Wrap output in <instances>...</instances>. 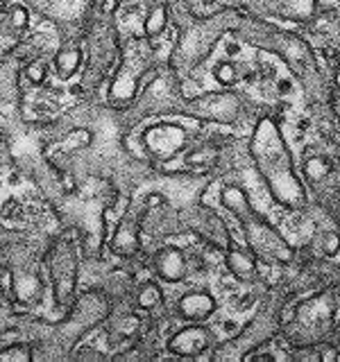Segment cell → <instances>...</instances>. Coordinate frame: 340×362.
<instances>
[{"mask_svg":"<svg viewBox=\"0 0 340 362\" xmlns=\"http://www.w3.org/2000/svg\"><path fill=\"white\" fill-rule=\"evenodd\" d=\"M252 156L256 161L259 173L264 175L266 184L277 202L286 206H302L306 195L304 186L295 173L293 158L288 147L283 145V139L272 120H261L252 136Z\"/></svg>","mask_w":340,"mask_h":362,"instance_id":"6da1fadb","label":"cell"},{"mask_svg":"<svg viewBox=\"0 0 340 362\" xmlns=\"http://www.w3.org/2000/svg\"><path fill=\"white\" fill-rule=\"evenodd\" d=\"M220 158V147L213 143H200L184 154L186 168H213Z\"/></svg>","mask_w":340,"mask_h":362,"instance_id":"4fadbf2b","label":"cell"},{"mask_svg":"<svg viewBox=\"0 0 340 362\" xmlns=\"http://www.w3.org/2000/svg\"><path fill=\"white\" fill-rule=\"evenodd\" d=\"M143 143H145L147 154L152 158H157V161H168V158H173L177 152H181L186 147L188 132L181 127V124L162 122L143 134Z\"/></svg>","mask_w":340,"mask_h":362,"instance_id":"3957f363","label":"cell"},{"mask_svg":"<svg viewBox=\"0 0 340 362\" xmlns=\"http://www.w3.org/2000/svg\"><path fill=\"white\" fill-rule=\"evenodd\" d=\"M334 313H336V299L332 292H322L317 294L315 299L306 301L300 305L298 315H295V322H300L302 333L313 337L315 333H324L329 324L334 322Z\"/></svg>","mask_w":340,"mask_h":362,"instance_id":"8992f818","label":"cell"},{"mask_svg":"<svg viewBox=\"0 0 340 362\" xmlns=\"http://www.w3.org/2000/svg\"><path fill=\"white\" fill-rule=\"evenodd\" d=\"M45 71H48V66H45V62L41 59V57H37V59H30L26 64V68H23V75L28 77L30 84L39 86V84H43V79H45Z\"/></svg>","mask_w":340,"mask_h":362,"instance_id":"ffe728a7","label":"cell"},{"mask_svg":"<svg viewBox=\"0 0 340 362\" xmlns=\"http://www.w3.org/2000/svg\"><path fill=\"white\" fill-rule=\"evenodd\" d=\"M145 211H130L125 213V218H120L118 229L113 233L111 249L118 252L120 256H134L139 252V226H141V215Z\"/></svg>","mask_w":340,"mask_h":362,"instance_id":"ba28073f","label":"cell"},{"mask_svg":"<svg viewBox=\"0 0 340 362\" xmlns=\"http://www.w3.org/2000/svg\"><path fill=\"white\" fill-rule=\"evenodd\" d=\"M79 64H82V50H79L77 45H64V48L57 52L55 66H57L60 77H64V79L73 77L77 73Z\"/></svg>","mask_w":340,"mask_h":362,"instance_id":"5bb4252c","label":"cell"},{"mask_svg":"<svg viewBox=\"0 0 340 362\" xmlns=\"http://www.w3.org/2000/svg\"><path fill=\"white\" fill-rule=\"evenodd\" d=\"M154 269L157 274L168 283H177L186 276L188 260L177 247H164L162 252L154 254Z\"/></svg>","mask_w":340,"mask_h":362,"instance_id":"9c48e42d","label":"cell"},{"mask_svg":"<svg viewBox=\"0 0 340 362\" xmlns=\"http://www.w3.org/2000/svg\"><path fill=\"white\" fill-rule=\"evenodd\" d=\"M166 25H168V9H166V5L152 7L150 14H147V18H145V25H143L145 28V34L150 39H157L159 34L166 30Z\"/></svg>","mask_w":340,"mask_h":362,"instance_id":"9a60e30c","label":"cell"},{"mask_svg":"<svg viewBox=\"0 0 340 362\" xmlns=\"http://www.w3.org/2000/svg\"><path fill=\"white\" fill-rule=\"evenodd\" d=\"M118 9V0H105V3H102L100 5V11H102V14H113V11H116Z\"/></svg>","mask_w":340,"mask_h":362,"instance_id":"cb8c5ba5","label":"cell"},{"mask_svg":"<svg viewBox=\"0 0 340 362\" xmlns=\"http://www.w3.org/2000/svg\"><path fill=\"white\" fill-rule=\"evenodd\" d=\"M215 310V301L209 292H188L179 301V315L186 322H204Z\"/></svg>","mask_w":340,"mask_h":362,"instance_id":"30bf717a","label":"cell"},{"mask_svg":"<svg viewBox=\"0 0 340 362\" xmlns=\"http://www.w3.org/2000/svg\"><path fill=\"white\" fill-rule=\"evenodd\" d=\"M215 79L222 84V86H234L238 79H241V73H238V66L232 62H222L215 68Z\"/></svg>","mask_w":340,"mask_h":362,"instance_id":"44dd1931","label":"cell"},{"mask_svg":"<svg viewBox=\"0 0 340 362\" xmlns=\"http://www.w3.org/2000/svg\"><path fill=\"white\" fill-rule=\"evenodd\" d=\"M320 247H322V254H324V256H329V258L338 256V254H340V233H338V231H329V233H324Z\"/></svg>","mask_w":340,"mask_h":362,"instance_id":"603a6c76","label":"cell"},{"mask_svg":"<svg viewBox=\"0 0 340 362\" xmlns=\"http://www.w3.org/2000/svg\"><path fill=\"white\" fill-rule=\"evenodd\" d=\"M113 333H116L118 339H132L136 333H139V320H136L134 315L118 317L116 324H113Z\"/></svg>","mask_w":340,"mask_h":362,"instance_id":"ac0fdd59","label":"cell"},{"mask_svg":"<svg viewBox=\"0 0 340 362\" xmlns=\"http://www.w3.org/2000/svg\"><path fill=\"white\" fill-rule=\"evenodd\" d=\"M304 173L315 184V181H322V179L329 177V173H332V163H329L327 158H322V156H313V158H309V161L304 163Z\"/></svg>","mask_w":340,"mask_h":362,"instance_id":"e0dca14e","label":"cell"},{"mask_svg":"<svg viewBox=\"0 0 340 362\" xmlns=\"http://www.w3.org/2000/svg\"><path fill=\"white\" fill-rule=\"evenodd\" d=\"M227 267H230L232 274L238 281H254L256 279V256L249 252V249H241V247H234L232 243L227 245Z\"/></svg>","mask_w":340,"mask_h":362,"instance_id":"8fae6325","label":"cell"},{"mask_svg":"<svg viewBox=\"0 0 340 362\" xmlns=\"http://www.w3.org/2000/svg\"><path fill=\"white\" fill-rule=\"evenodd\" d=\"M162 301H164V294L157 283H145V286H141V290L136 292V305L143 310H154L157 305H162Z\"/></svg>","mask_w":340,"mask_h":362,"instance_id":"2e32d148","label":"cell"},{"mask_svg":"<svg viewBox=\"0 0 340 362\" xmlns=\"http://www.w3.org/2000/svg\"><path fill=\"white\" fill-rule=\"evenodd\" d=\"M28 9L26 7H21V5H14V7H9L7 11V23H9V28L14 30V32H23L28 28Z\"/></svg>","mask_w":340,"mask_h":362,"instance_id":"7402d4cb","label":"cell"},{"mask_svg":"<svg viewBox=\"0 0 340 362\" xmlns=\"http://www.w3.org/2000/svg\"><path fill=\"white\" fill-rule=\"evenodd\" d=\"M91 143V132L86 129H73L71 134H66V139L60 143L62 152H73V150H79V147H86Z\"/></svg>","mask_w":340,"mask_h":362,"instance_id":"d6986e66","label":"cell"},{"mask_svg":"<svg viewBox=\"0 0 340 362\" xmlns=\"http://www.w3.org/2000/svg\"><path fill=\"white\" fill-rule=\"evenodd\" d=\"M241 111V100L234 93H209L186 102V113L202 120L232 122Z\"/></svg>","mask_w":340,"mask_h":362,"instance_id":"5b68a950","label":"cell"},{"mask_svg":"<svg viewBox=\"0 0 340 362\" xmlns=\"http://www.w3.org/2000/svg\"><path fill=\"white\" fill-rule=\"evenodd\" d=\"M272 11L279 18L309 23L317 14V0H272Z\"/></svg>","mask_w":340,"mask_h":362,"instance_id":"7c38bea8","label":"cell"},{"mask_svg":"<svg viewBox=\"0 0 340 362\" xmlns=\"http://www.w3.org/2000/svg\"><path fill=\"white\" fill-rule=\"evenodd\" d=\"M50 276H52V286L57 301L66 303L71 299L73 288H75V279H77V258L73 247L68 243H57L50 252Z\"/></svg>","mask_w":340,"mask_h":362,"instance_id":"277c9868","label":"cell"},{"mask_svg":"<svg viewBox=\"0 0 340 362\" xmlns=\"http://www.w3.org/2000/svg\"><path fill=\"white\" fill-rule=\"evenodd\" d=\"M213 342V335L207 326H186L168 339V351L181 358H196L204 354Z\"/></svg>","mask_w":340,"mask_h":362,"instance_id":"52a82bcc","label":"cell"},{"mask_svg":"<svg viewBox=\"0 0 340 362\" xmlns=\"http://www.w3.org/2000/svg\"><path fill=\"white\" fill-rule=\"evenodd\" d=\"M220 204L227 211H232L241 222V229L245 231V243L256 258L272 260V263H288L293 258L288 243L264 218H259L241 186L225 184L220 188Z\"/></svg>","mask_w":340,"mask_h":362,"instance_id":"7a4b0ae2","label":"cell"},{"mask_svg":"<svg viewBox=\"0 0 340 362\" xmlns=\"http://www.w3.org/2000/svg\"><path fill=\"white\" fill-rule=\"evenodd\" d=\"M336 84L340 86V68H338V73H336Z\"/></svg>","mask_w":340,"mask_h":362,"instance_id":"d4e9b609","label":"cell"}]
</instances>
